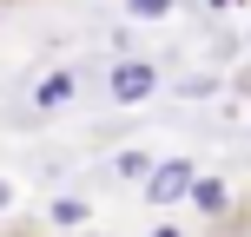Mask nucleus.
I'll list each match as a JSON object with an SVG mask.
<instances>
[{
	"label": "nucleus",
	"mask_w": 251,
	"mask_h": 237,
	"mask_svg": "<svg viewBox=\"0 0 251 237\" xmlns=\"http://www.w3.org/2000/svg\"><path fill=\"white\" fill-rule=\"evenodd\" d=\"M132 13H146V20H159V13H172V0H132Z\"/></svg>",
	"instance_id": "obj_7"
},
{
	"label": "nucleus",
	"mask_w": 251,
	"mask_h": 237,
	"mask_svg": "<svg viewBox=\"0 0 251 237\" xmlns=\"http://www.w3.org/2000/svg\"><path fill=\"white\" fill-rule=\"evenodd\" d=\"M47 217H53L60 231H73V224H93V204H86V198H53Z\"/></svg>",
	"instance_id": "obj_5"
},
{
	"label": "nucleus",
	"mask_w": 251,
	"mask_h": 237,
	"mask_svg": "<svg viewBox=\"0 0 251 237\" xmlns=\"http://www.w3.org/2000/svg\"><path fill=\"white\" fill-rule=\"evenodd\" d=\"M7 204H13V185H7V178H0V211H7Z\"/></svg>",
	"instance_id": "obj_8"
},
{
	"label": "nucleus",
	"mask_w": 251,
	"mask_h": 237,
	"mask_svg": "<svg viewBox=\"0 0 251 237\" xmlns=\"http://www.w3.org/2000/svg\"><path fill=\"white\" fill-rule=\"evenodd\" d=\"M192 158H165L159 172H146V204H178V198H192Z\"/></svg>",
	"instance_id": "obj_1"
},
{
	"label": "nucleus",
	"mask_w": 251,
	"mask_h": 237,
	"mask_svg": "<svg viewBox=\"0 0 251 237\" xmlns=\"http://www.w3.org/2000/svg\"><path fill=\"white\" fill-rule=\"evenodd\" d=\"M152 86H159V73H152L146 60H119V66H113V79H106L113 106H139V99H152Z\"/></svg>",
	"instance_id": "obj_2"
},
{
	"label": "nucleus",
	"mask_w": 251,
	"mask_h": 237,
	"mask_svg": "<svg viewBox=\"0 0 251 237\" xmlns=\"http://www.w3.org/2000/svg\"><path fill=\"white\" fill-rule=\"evenodd\" d=\"M73 92H79L73 73H47V79L33 86V106H40V112H60V106H73Z\"/></svg>",
	"instance_id": "obj_4"
},
{
	"label": "nucleus",
	"mask_w": 251,
	"mask_h": 237,
	"mask_svg": "<svg viewBox=\"0 0 251 237\" xmlns=\"http://www.w3.org/2000/svg\"><path fill=\"white\" fill-rule=\"evenodd\" d=\"M146 172H152L146 151H119V158H113V178H146Z\"/></svg>",
	"instance_id": "obj_6"
},
{
	"label": "nucleus",
	"mask_w": 251,
	"mask_h": 237,
	"mask_svg": "<svg viewBox=\"0 0 251 237\" xmlns=\"http://www.w3.org/2000/svg\"><path fill=\"white\" fill-rule=\"evenodd\" d=\"M192 211L199 217H225L231 211V185L225 178H192Z\"/></svg>",
	"instance_id": "obj_3"
}]
</instances>
